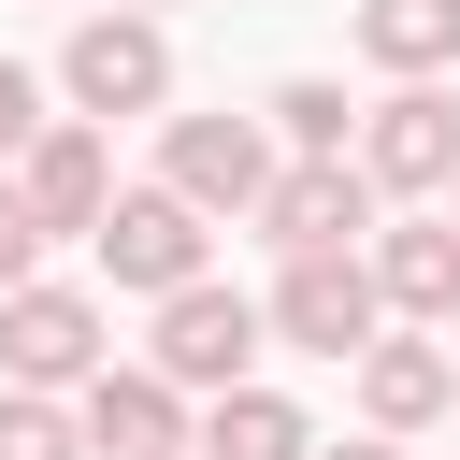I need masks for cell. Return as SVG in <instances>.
<instances>
[{"label":"cell","instance_id":"1","mask_svg":"<svg viewBox=\"0 0 460 460\" xmlns=\"http://www.w3.org/2000/svg\"><path fill=\"white\" fill-rule=\"evenodd\" d=\"M58 101H72L86 129L158 115V101H172V29H158V14H129V0H115V14H86V29H72V58H58Z\"/></svg>","mask_w":460,"mask_h":460},{"label":"cell","instance_id":"2","mask_svg":"<svg viewBox=\"0 0 460 460\" xmlns=\"http://www.w3.org/2000/svg\"><path fill=\"white\" fill-rule=\"evenodd\" d=\"M359 172H374V201H446L460 187V101H446V72L431 86H388L359 115Z\"/></svg>","mask_w":460,"mask_h":460},{"label":"cell","instance_id":"3","mask_svg":"<svg viewBox=\"0 0 460 460\" xmlns=\"http://www.w3.org/2000/svg\"><path fill=\"white\" fill-rule=\"evenodd\" d=\"M86 244H101V273H115V288L172 302V288H201V244H216V216H201V201H172V187H115V216H101Z\"/></svg>","mask_w":460,"mask_h":460},{"label":"cell","instance_id":"4","mask_svg":"<svg viewBox=\"0 0 460 460\" xmlns=\"http://www.w3.org/2000/svg\"><path fill=\"white\" fill-rule=\"evenodd\" d=\"M302 359H359L374 331H388V288H374V244H345V259H288V288L259 302Z\"/></svg>","mask_w":460,"mask_h":460},{"label":"cell","instance_id":"5","mask_svg":"<svg viewBox=\"0 0 460 460\" xmlns=\"http://www.w3.org/2000/svg\"><path fill=\"white\" fill-rule=\"evenodd\" d=\"M158 187L201 201V216H259V187H273V129H259V115H172V129H158Z\"/></svg>","mask_w":460,"mask_h":460},{"label":"cell","instance_id":"6","mask_svg":"<svg viewBox=\"0 0 460 460\" xmlns=\"http://www.w3.org/2000/svg\"><path fill=\"white\" fill-rule=\"evenodd\" d=\"M101 359H115V345H101V302H86V288H43V273H29V288L0 302V374H14V388H86Z\"/></svg>","mask_w":460,"mask_h":460},{"label":"cell","instance_id":"7","mask_svg":"<svg viewBox=\"0 0 460 460\" xmlns=\"http://www.w3.org/2000/svg\"><path fill=\"white\" fill-rule=\"evenodd\" d=\"M259 331H273V316H259L244 288H216V273H201V288H172V302H158V374L216 402V388H244V359H259Z\"/></svg>","mask_w":460,"mask_h":460},{"label":"cell","instance_id":"8","mask_svg":"<svg viewBox=\"0 0 460 460\" xmlns=\"http://www.w3.org/2000/svg\"><path fill=\"white\" fill-rule=\"evenodd\" d=\"M259 230H273L288 259H345V244L374 230V172H359V158H288V172L259 187Z\"/></svg>","mask_w":460,"mask_h":460},{"label":"cell","instance_id":"9","mask_svg":"<svg viewBox=\"0 0 460 460\" xmlns=\"http://www.w3.org/2000/svg\"><path fill=\"white\" fill-rule=\"evenodd\" d=\"M72 417H86V460H187V431H201V417H187V388H172L158 359H144V374H115V359H101V374L72 388Z\"/></svg>","mask_w":460,"mask_h":460},{"label":"cell","instance_id":"10","mask_svg":"<svg viewBox=\"0 0 460 460\" xmlns=\"http://www.w3.org/2000/svg\"><path fill=\"white\" fill-rule=\"evenodd\" d=\"M14 201L43 216V244H58V230H101V216H115V158H101V129L58 115V129L14 158Z\"/></svg>","mask_w":460,"mask_h":460},{"label":"cell","instance_id":"11","mask_svg":"<svg viewBox=\"0 0 460 460\" xmlns=\"http://www.w3.org/2000/svg\"><path fill=\"white\" fill-rule=\"evenodd\" d=\"M374 288H388V316H460V216L374 230Z\"/></svg>","mask_w":460,"mask_h":460},{"label":"cell","instance_id":"12","mask_svg":"<svg viewBox=\"0 0 460 460\" xmlns=\"http://www.w3.org/2000/svg\"><path fill=\"white\" fill-rule=\"evenodd\" d=\"M187 460H316V431H302V402H288V388H259V374H244V388H216V402H201Z\"/></svg>","mask_w":460,"mask_h":460},{"label":"cell","instance_id":"13","mask_svg":"<svg viewBox=\"0 0 460 460\" xmlns=\"http://www.w3.org/2000/svg\"><path fill=\"white\" fill-rule=\"evenodd\" d=\"M446 388H460V359H446V345H388V331L359 345V402H374V431H431V417H446Z\"/></svg>","mask_w":460,"mask_h":460},{"label":"cell","instance_id":"14","mask_svg":"<svg viewBox=\"0 0 460 460\" xmlns=\"http://www.w3.org/2000/svg\"><path fill=\"white\" fill-rule=\"evenodd\" d=\"M359 58L402 72V86L460 72V0H359Z\"/></svg>","mask_w":460,"mask_h":460},{"label":"cell","instance_id":"15","mask_svg":"<svg viewBox=\"0 0 460 460\" xmlns=\"http://www.w3.org/2000/svg\"><path fill=\"white\" fill-rule=\"evenodd\" d=\"M259 115H273V144H288V158H345V129H359V115H345V86H331V72H288V86H273V101H259Z\"/></svg>","mask_w":460,"mask_h":460},{"label":"cell","instance_id":"16","mask_svg":"<svg viewBox=\"0 0 460 460\" xmlns=\"http://www.w3.org/2000/svg\"><path fill=\"white\" fill-rule=\"evenodd\" d=\"M0 460H86V417L58 388H0Z\"/></svg>","mask_w":460,"mask_h":460},{"label":"cell","instance_id":"17","mask_svg":"<svg viewBox=\"0 0 460 460\" xmlns=\"http://www.w3.org/2000/svg\"><path fill=\"white\" fill-rule=\"evenodd\" d=\"M43 129H58V115H43V72H14V58H0V172H14Z\"/></svg>","mask_w":460,"mask_h":460},{"label":"cell","instance_id":"18","mask_svg":"<svg viewBox=\"0 0 460 460\" xmlns=\"http://www.w3.org/2000/svg\"><path fill=\"white\" fill-rule=\"evenodd\" d=\"M29 273H43V216H29V201H14V172H0V302H14Z\"/></svg>","mask_w":460,"mask_h":460},{"label":"cell","instance_id":"19","mask_svg":"<svg viewBox=\"0 0 460 460\" xmlns=\"http://www.w3.org/2000/svg\"><path fill=\"white\" fill-rule=\"evenodd\" d=\"M316 460H402V446H388V431H359V446H316Z\"/></svg>","mask_w":460,"mask_h":460},{"label":"cell","instance_id":"20","mask_svg":"<svg viewBox=\"0 0 460 460\" xmlns=\"http://www.w3.org/2000/svg\"><path fill=\"white\" fill-rule=\"evenodd\" d=\"M446 417H460V388H446Z\"/></svg>","mask_w":460,"mask_h":460},{"label":"cell","instance_id":"21","mask_svg":"<svg viewBox=\"0 0 460 460\" xmlns=\"http://www.w3.org/2000/svg\"><path fill=\"white\" fill-rule=\"evenodd\" d=\"M129 14H158V0H129Z\"/></svg>","mask_w":460,"mask_h":460},{"label":"cell","instance_id":"22","mask_svg":"<svg viewBox=\"0 0 460 460\" xmlns=\"http://www.w3.org/2000/svg\"><path fill=\"white\" fill-rule=\"evenodd\" d=\"M446 216H460V187H446Z\"/></svg>","mask_w":460,"mask_h":460}]
</instances>
